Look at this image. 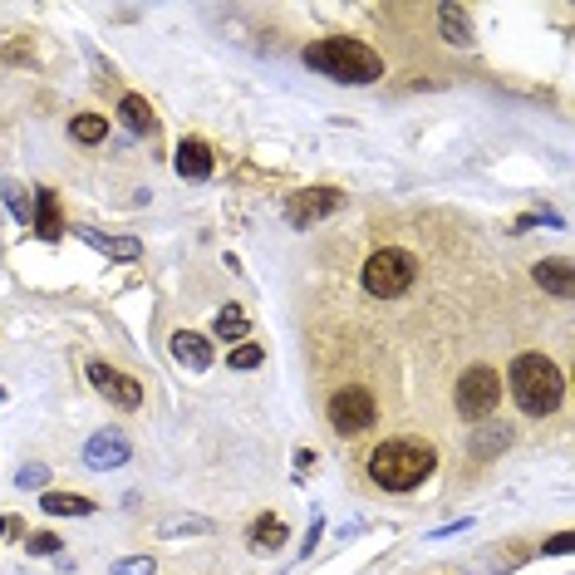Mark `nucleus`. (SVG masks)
<instances>
[{"mask_svg": "<svg viewBox=\"0 0 575 575\" xmlns=\"http://www.w3.org/2000/svg\"><path fill=\"white\" fill-rule=\"evenodd\" d=\"M433 467H438L433 443H423V438H389V443H379L369 453V482L384 487V492H413V487H423L433 477Z\"/></svg>", "mask_w": 575, "mask_h": 575, "instance_id": "1", "label": "nucleus"}, {"mask_svg": "<svg viewBox=\"0 0 575 575\" xmlns=\"http://www.w3.org/2000/svg\"><path fill=\"white\" fill-rule=\"evenodd\" d=\"M305 64L315 74L335 79V84H374V79H384V55L369 50L364 40H354V35H325V40L305 45Z\"/></svg>", "mask_w": 575, "mask_h": 575, "instance_id": "2", "label": "nucleus"}, {"mask_svg": "<svg viewBox=\"0 0 575 575\" xmlns=\"http://www.w3.org/2000/svg\"><path fill=\"white\" fill-rule=\"evenodd\" d=\"M507 389H512L521 413H531V418L556 413L566 399V379H561L556 359H546V354H517L512 374H507Z\"/></svg>", "mask_w": 575, "mask_h": 575, "instance_id": "3", "label": "nucleus"}, {"mask_svg": "<svg viewBox=\"0 0 575 575\" xmlns=\"http://www.w3.org/2000/svg\"><path fill=\"white\" fill-rule=\"evenodd\" d=\"M364 290L374 295V300H399L413 290L418 281V256L413 251H403V246H384V251H374L369 261H364Z\"/></svg>", "mask_w": 575, "mask_h": 575, "instance_id": "4", "label": "nucleus"}, {"mask_svg": "<svg viewBox=\"0 0 575 575\" xmlns=\"http://www.w3.org/2000/svg\"><path fill=\"white\" fill-rule=\"evenodd\" d=\"M458 413L467 423H482V418H492L497 413V403H502V374L497 369H487V364H472L467 374L458 379Z\"/></svg>", "mask_w": 575, "mask_h": 575, "instance_id": "5", "label": "nucleus"}, {"mask_svg": "<svg viewBox=\"0 0 575 575\" xmlns=\"http://www.w3.org/2000/svg\"><path fill=\"white\" fill-rule=\"evenodd\" d=\"M374 418H379V399H374L364 384H349V389H340V394L330 399V428H335L340 438L369 433Z\"/></svg>", "mask_w": 575, "mask_h": 575, "instance_id": "6", "label": "nucleus"}, {"mask_svg": "<svg viewBox=\"0 0 575 575\" xmlns=\"http://www.w3.org/2000/svg\"><path fill=\"white\" fill-rule=\"evenodd\" d=\"M345 207V192L340 187H310V192H295L286 202V222L290 227H315L325 217H335Z\"/></svg>", "mask_w": 575, "mask_h": 575, "instance_id": "7", "label": "nucleus"}, {"mask_svg": "<svg viewBox=\"0 0 575 575\" xmlns=\"http://www.w3.org/2000/svg\"><path fill=\"white\" fill-rule=\"evenodd\" d=\"M89 384H94L109 403H118V408H143V384H138L133 374L114 369V364H104V359L89 364Z\"/></svg>", "mask_w": 575, "mask_h": 575, "instance_id": "8", "label": "nucleus"}, {"mask_svg": "<svg viewBox=\"0 0 575 575\" xmlns=\"http://www.w3.org/2000/svg\"><path fill=\"white\" fill-rule=\"evenodd\" d=\"M128 458H133V443H128V433H118V428H99V433L84 443V467H94V472L128 467Z\"/></svg>", "mask_w": 575, "mask_h": 575, "instance_id": "9", "label": "nucleus"}, {"mask_svg": "<svg viewBox=\"0 0 575 575\" xmlns=\"http://www.w3.org/2000/svg\"><path fill=\"white\" fill-rule=\"evenodd\" d=\"M173 359L182 369H192V374H202V369H212V359H217V349L207 335H197V330H177L173 335Z\"/></svg>", "mask_w": 575, "mask_h": 575, "instance_id": "10", "label": "nucleus"}, {"mask_svg": "<svg viewBox=\"0 0 575 575\" xmlns=\"http://www.w3.org/2000/svg\"><path fill=\"white\" fill-rule=\"evenodd\" d=\"M531 281L546 290V295H556V300H566L575 290V276H571V261L566 256H546V261H536L531 266Z\"/></svg>", "mask_w": 575, "mask_h": 575, "instance_id": "11", "label": "nucleus"}, {"mask_svg": "<svg viewBox=\"0 0 575 575\" xmlns=\"http://www.w3.org/2000/svg\"><path fill=\"white\" fill-rule=\"evenodd\" d=\"M173 168L182 177H192V182H202V177H212V148L202 143V138H182L173 153Z\"/></svg>", "mask_w": 575, "mask_h": 575, "instance_id": "12", "label": "nucleus"}, {"mask_svg": "<svg viewBox=\"0 0 575 575\" xmlns=\"http://www.w3.org/2000/svg\"><path fill=\"white\" fill-rule=\"evenodd\" d=\"M74 236L89 241L94 251L114 256V261H138V256H143V241H138V236H104V231H94V227H79Z\"/></svg>", "mask_w": 575, "mask_h": 575, "instance_id": "13", "label": "nucleus"}, {"mask_svg": "<svg viewBox=\"0 0 575 575\" xmlns=\"http://www.w3.org/2000/svg\"><path fill=\"white\" fill-rule=\"evenodd\" d=\"M30 227L40 231V241H59V236H64L55 187H40V192H35V212H30Z\"/></svg>", "mask_w": 575, "mask_h": 575, "instance_id": "14", "label": "nucleus"}, {"mask_svg": "<svg viewBox=\"0 0 575 575\" xmlns=\"http://www.w3.org/2000/svg\"><path fill=\"white\" fill-rule=\"evenodd\" d=\"M40 512H50V517H94L99 502L84 497V492H45V497H40Z\"/></svg>", "mask_w": 575, "mask_h": 575, "instance_id": "15", "label": "nucleus"}, {"mask_svg": "<svg viewBox=\"0 0 575 575\" xmlns=\"http://www.w3.org/2000/svg\"><path fill=\"white\" fill-rule=\"evenodd\" d=\"M118 118H123V128H128V133H148V138L158 133V114L148 109V99H143V94H123V99H118Z\"/></svg>", "mask_w": 575, "mask_h": 575, "instance_id": "16", "label": "nucleus"}, {"mask_svg": "<svg viewBox=\"0 0 575 575\" xmlns=\"http://www.w3.org/2000/svg\"><path fill=\"white\" fill-rule=\"evenodd\" d=\"M286 521L281 517H256L251 521V531H246V546L251 551H276V546H286Z\"/></svg>", "mask_w": 575, "mask_h": 575, "instance_id": "17", "label": "nucleus"}, {"mask_svg": "<svg viewBox=\"0 0 575 575\" xmlns=\"http://www.w3.org/2000/svg\"><path fill=\"white\" fill-rule=\"evenodd\" d=\"M438 25H443V40H448V45H472V20H467L462 5H443V10H438Z\"/></svg>", "mask_w": 575, "mask_h": 575, "instance_id": "18", "label": "nucleus"}, {"mask_svg": "<svg viewBox=\"0 0 575 575\" xmlns=\"http://www.w3.org/2000/svg\"><path fill=\"white\" fill-rule=\"evenodd\" d=\"M69 138H74V143H84V148H94V143H104V138H109V118H104V114L69 118Z\"/></svg>", "mask_w": 575, "mask_h": 575, "instance_id": "19", "label": "nucleus"}, {"mask_svg": "<svg viewBox=\"0 0 575 575\" xmlns=\"http://www.w3.org/2000/svg\"><path fill=\"white\" fill-rule=\"evenodd\" d=\"M246 330H251V320H246V310H241V305H227V310L217 315V325H212V335H217V340H231V345H241V340H246Z\"/></svg>", "mask_w": 575, "mask_h": 575, "instance_id": "20", "label": "nucleus"}, {"mask_svg": "<svg viewBox=\"0 0 575 575\" xmlns=\"http://www.w3.org/2000/svg\"><path fill=\"white\" fill-rule=\"evenodd\" d=\"M512 443V433L507 428H482V433H472V458H492V453H502Z\"/></svg>", "mask_w": 575, "mask_h": 575, "instance_id": "21", "label": "nucleus"}, {"mask_svg": "<svg viewBox=\"0 0 575 575\" xmlns=\"http://www.w3.org/2000/svg\"><path fill=\"white\" fill-rule=\"evenodd\" d=\"M227 364L231 369H261V364H266V349L256 345V340H241V345L227 354Z\"/></svg>", "mask_w": 575, "mask_h": 575, "instance_id": "22", "label": "nucleus"}, {"mask_svg": "<svg viewBox=\"0 0 575 575\" xmlns=\"http://www.w3.org/2000/svg\"><path fill=\"white\" fill-rule=\"evenodd\" d=\"M0 192H5V207L15 212V222H20V227H30V212H35V202L25 197V187H15V182H5Z\"/></svg>", "mask_w": 575, "mask_h": 575, "instance_id": "23", "label": "nucleus"}, {"mask_svg": "<svg viewBox=\"0 0 575 575\" xmlns=\"http://www.w3.org/2000/svg\"><path fill=\"white\" fill-rule=\"evenodd\" d=\"M153 571H158L153 556H123V561H114V575H153Z\"/></svg>", "mask_w": 575, "mask_h": 575, "instance_id": "24", "label": "nucleus"}, {"mask_svg": "<svg viewBox=\"0 0 575 575\" xmlns=\"http://www.w3.org/2000/svg\"><path fill=\"white\" fill-rule=\"evenodd\" d=\"M25 546H30V556H59V546H64V541H59L55 531H35Z\"/></svg>", "mask_w": 575, "mask_h": 575, "instance_id": "25", "label": "nucleus"}, {"mask_svg": "<svg viewBox=\"0 0 575 575\" xmlns=\"http://www.w3.org/2000/svg\"><path fill=\"white\" fill-rule=\"evenodd\" d=\"M45 482H50V467H40V462H30V467L15 472V487H25V492H30V487H45Z\"/></svg>", "mask_w": 575, "mask_h": 575, "instance_id": "26", "label": "nucleus"}, {"mask_svg": "<svg viewBox=\"0 0 575 575\" xmlns=\"http://www.w3.org/2000/svg\"><path fill=\"white\" fill-rule=\"evenodd\" d=\"M182 531H212V521H207V517H187V521H168V526H163V536H182Z\"/></svg>", "mask_w": 575, "mask_h": 575, "instance_id": "27", "label": "nucleus"}, {"mask_svg": "<svg viewBox=\"0 0 575 575\" xmlns=\"http://www.w3.org/2000/svg\"><path fill=\"white\" fill-rule=\"evenodd\" d=\"M541 551H546V556H566V551H571V531H561V536H551V541H546Z\"/></svg>", "mask_w": 575, "mask_h": 575, "instance_id": "28", "label": "nucleus"}, {"mask_svg": "<svg viewBox=\"0 0 575 575\" xmlns=\"http://www.w3.org/2000/svg\"><path fill=\"white\" fill-rule=\"evenodd\" d=\"M320 531H325V521L315 517V526H310V536H305V556H310V551H315V541H320Z\"/></svg>", "mask_w": 575, "mask_h": 575, "instance_id": "29", "label": "nucleus"}, {"mask_svg": "<svg viewBox=\"0 0 575 575\" xmlns=\"http://www.w3.org/2000/svg\"><path fill=\"white\" fill-rule=\"evenodd\" d=\"M0 403H5V389H0Z\"/></svg>", "mask_w": 575, "mask_h": 575, "instance_id": "30", "label": "nucleus"}]
</instances>
